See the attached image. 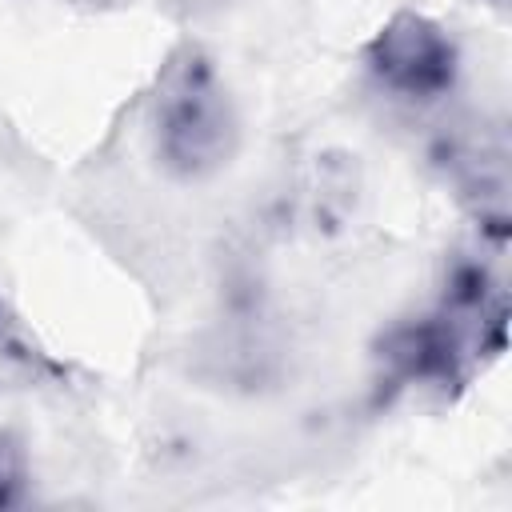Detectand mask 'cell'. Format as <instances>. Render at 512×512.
Masks as SVG:
<instances>
[{
  "label": "cell",
  "instance_id": "ba28073f",
  "mask_svg": "<svg viewBox=\"0 0 512 512\" xmlns=\"http://www.w3.org/2000/svg\"><path fill=\"white\" fill-rule=\"evenodd\" d=\"M492 4H504V0H492Z\"/></svg>",
  "mask_w": 512,
  "mask_h": 512
},
{
  "label": "cell",
  "instance_id": "8992f818",
  "mask_svg": "<svg viewBox=\"0 0 512 512\" xmlns=\"http://www.w3.org/2000/svg\"><path fill=\"white\" fill-rule=\"evenodd\" d=\"M0 360H32L28 348H20V340H16V328H12L4 300H0Z\"/></svg>",
  "mask_w": 512,
  "mask_h": 512
},
{
  "label": "cell",
  "instance_id": "6da1fadb",
  "mask_svg": "<svg viewBox=\"0 0 512 512\" xmlns=\"http://www.w3.org/2000/svg\"><path fill=\"white\" fill-rule=\"evenodd\" d=\"M148 132L156 164L180 184L220 176L240 152V112L216 60L184 40L156 72L148 100Z\"/></svg>",
  "mask_w": 512,
  "mask_h": 512
},
{
  "label": "cell",
  "instance_id": "7a4b0ae2",
  "mask_svg": "<svg viewBox=\"0 0 512 512\" xmlns=\"http://www.w3.org/2000/svg\"><path fill=\"white\" fill-rule=\"evenodd\" d=\"M364 68L396 100L432 104L456 88L460 48L432 16L400 8L364 44Z\"/></svg>",
  "mask_w": 512,
  "mask_h": 512
},
{
  "label": "cell",
  "instance_id": "3957f363",
  "mask_svg": "<svg viewBox=\"0 0 512 512\" xmlns=\"http://www.w3.org/2000/svg\"><path fill=\"white\" fill-rule=\"evenodd\" d=\"M480 356L484 352L472 344V336L440 308L388 328L376 352L384 380L396 388H460L480 368Z\"/></svg>",
  "mask_w": 512,
  "mask_h": 512
},
{
  "label": "cell",
  "instance_id": "277c9868",
  "mask_svg": "<svg viewBox=\"0 0 512 512\" xmlns=\"http://www.w3.org/2000/svg\"><path fill=\"white\" fill-rule=\"evenodd\" d=\"M28 480H32V464L24 440L0 428V508H16L28 492Z\"/></svg>",
  "mask_w": 512,
  "mask_h": 512
},
{
  "label": "cell",
  "instance_id": "52a82bcc",
  "mask_svg": "<svg viewBox=\"0 0 512 512\" xmlns=\"http://www.w3.org/2000/svg\"><path fill=\"white\" fill-rule=\"evenodd\" d=\"M80 8H120V4H128V0H76Z\"/></svg>",
  "mask_w": 512,
  "mask_h": 512
},
{
  "label": "cell",
  "instance_id": "5b68a950",
  "mask_svg": "<svg viewBox=\"0 0 512 512\" xmlns=\"http://www.w3.org/2000/svg\"><path fill=\"white\" fill-rule=\"evenodd\" d=\"M180 20H208V16H220L228 12L236 0H164Z\"/></svg>",
  "mask_w": 512,
  "mask_h": 512
}]
</instances>
